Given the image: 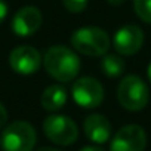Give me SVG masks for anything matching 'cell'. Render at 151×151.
Listing matches in <instances>:
<instances>
[{
    "mask_svg": "<svg viewBox=\"0 0 151 151\" xmlns=\"http://www.w3.org/2000/svg\"><path fill=\"white\" fill-rule=\"evenodd\" d=\"M43 65L50 77L61 83L74 80L80 71V59L77 53L62 45L52 46L45 53Z\"/></svg>",
    "mask_w": 151,
    "mask_h": 151,
    "instance_id": "6da1fadb",
    "label": "cell"
},
{
    "mask_svg": "<svg viewBox=\"0 0 151 151\" xmlns=\"http://www.w3.org/2000/svg\"><path fill=\"white\" fill-rule=\"evenodd\" d=\"M71 46L88 56H104L110 49V37L102 28L85 27L73 33Z\"/></svg>",
    "mask_w": 151,
    "mask_h": 151,
    "instance_id": "7a4b0ae2",
    "label": "cell"
},
{
    "mask_svg": "<svg viewBox=\"0 0 151 151\" xmlns=\"http://www.w3.org/2000/svg\"><path fill=\"white\" fill-rule=\"evenodd\" d=\"M37 141L34 127L28 122H14L8 124L0 136V147L3 151H33Z\"/></svg>",
    "mask_w": 151,
    "mask_h": 151,
    "instance_id": "3957f363",
    "label": "cell"
},
{
    "mask_svg": "<svg viewBox=\"0 0 151 151\" xmlns=\"http://www.w3.org/2000/svg\"><path fill=\"white\" fill-rule=\"evenodd\" d=\"M150 92L145 82L138 76H126L119 83L117 88V99L124 110L129 111H141L148 104Z\"/></svg>",
    "mask_w": 151,
    "mask_h": 151,
    "instance_id": "277c9868",
    "label": "cell"
},
{
    "mask_svg": "<svg viewBox=\"0 0 151 151\" xmlns=\"http://www.w3.org/2000/svg\"><path fill=\"white\" fill-rule=\"evenodd\" d=\"M43 130L45 135L56 145H71L77 141L79 138V129L70 117L61 116V114H53L49 116L43 122Z\"/></svg>",
    "mask_w": 151,
    "mask_h": 151,
    "instance_id": "5b68a950",
    "label": "cell"
},
{
    "mask_svg": "<svg viewBox=\"0 0 151 151\" xmlns=\"http://www.w3.org/2000/svg\"><path fill=\"white\" fill-rule=\"evenodd\" d=\"M73 99L82 108H96L104 101V88L93 77H82L76 80L71 89Z\"/></svg>",
    "mask_w": 151,
    "mask_h": 151,
    "instance_id": "8992f818",
    "label": "cell"
},
{
    "mask_svg": "<svg viewBox=\"0 0 151 151\" xmlns=\"http://www.w3.org/2000/svg\"><path fill=\"white\" fill-rule=\"evenodd\" d=\"M145 147V130L138 124H127L114 135L110 144V151H144Z\"/></svg>",
    "mask_w": 151,
    "mask_h": 151,
    "instance_id": "52a82bcc",
    "label": "cell"
},
{
    "mask_svg": "<svg viewBox=\"0 0 151 151\" xmlns=\"http://www.w3.org/2000/svg\"><path fill=\"white\" fill-rule=\"evenodd\" d=\"M114 49L119 55L130 56L136 53L144 45V31L133 24H127L116 31L113 39Z\"/></svg>",
    "mask_w": 151,
    "mask_h": 151,
    "instance_id": "ba28073f",
    "label": "cell"
},
{
    "mask_svg": "<svg viewBox=\"0 0 151 151\" xmlns=\"http://www.w3.org/2000/svg\"><path fill=\"white\" fill-rule=\"evenodd\" d=\"M9 64L15 73L28 76L40 68L42 56L39 50H36L31 46H18L11 52Z\"/></svg>",
    "mask_w": 151,
    "mask_h": 151,
    "instance_id": "9c48e42d",
    "label": "cell"
},
{
    "mask_svg": "<svg viewBox=\"0 0 151 151\" xmlns=\"http://www.w3.org/2000/svg\"><path fill=\"white\" fill-rule=\"evenodd\" d=\"M42 25V14L34 6L21 8L12 18V30L19 37L33 36Z\"/></svg>",
    "mask_w": 151,
    "mask_h": 151,
    "instance_id": "30bf717a",
    "label": "cell"
},
{
    "mask_svg": "<svg viewBox=\"0 0 151 151\" xmlns=\"http://www.w3.org/2000/svg\"><path fill=\"white\" fill-rule=\"evenodd\" d=\"M85 135L95 144H105L111 135V124L102 114H91L83 123Z\"/></svg>",
    "mask_w": 151,
    "mask_h": 151,
    "instance_id": "8fae6325",
    "label": "cell"
},
{
    "mask_svg": "<svg viewBox=\"0 0 151 151\" xmlns=\"http://www.w3.org/2000/svg\"><path fill=\"white\" fill-rule=\"evenodd\" d=\"M40 102L47 111H59L67 102V92L61 85H52L43 91Z\"/></svg>",
    "mask_w": 151,
    "mask_h": 151,
    "instance_id": "7c38bea8",
    "label": "cell"
},
{
    "mask_svg": "<svg viewBox=\"0 0 151 151\" xmlns=\"http://www.w3.org/2000/svg\"><path fill=\"white\" fill-rule=\"evenodd\" d=\"M101 70L108 77H119L124 71V61L114 53H105L101 59Z\"/></svg>",
    "mask_w": 151,
    "mask_h": 151,
    "instance_id": "4fadbf2b",
    "label": "cell"
},
{
    "mask_svg": "<svg viewBox=\"0 0 151 151\" xmlns=\"http://www.w3.org/2000/svg\"><path fill=\"white\" fill-rule=\"evenodd\" d=\"M133 9L141 21L151 24V0H133Z\"/></svg>",
    "mask_w": 151,
    "mask_h": 151,
    "instance_id": "5bb4252c",
    "label": "cell"
},
{
    "mask_svg": "<svg viewBox=\"0 0 151 151\" xmlns=\"http://www.w3.org/2000/svg\"><path fill=\"white\" fill-rule=\"evenodd\" d=\"M62 3L71 14H80L86 9L88 0H62Z\"/></svg>",
    "mask_w": 151,
    "mask_h": 151,
    "instance_id": "9a60e30c",
    "label": "cell"
},
{
    "mask_svg": "<svg viewBox=\"0 0 151 151\" xmlns=\"http://www.w3.org/2000/svg\"><path fill=\"white\" fill-rule=\"evenodd\" d=\"M6 122H8V111L3 107V104L0 102V129L6 124Z\"/></svg>",
    "mask_w": 151,
    "mask_h": 151,
    "instance_id": "2e32d148",
    "label": "cell"
},
{
    "mask_svg": "<svg viewBox=\"0 0 151 151\" xmlns=\"http://www.w3.org/2000/svg\"><path fill=\"white\" fill-rule=\"evenodd\" d=\"M6 15H8V5L3 2V0H0V24L5 21Z\"/></svg>",
    "mask_w": 151,
    "mask_h": 151,
    "instance_id": "e0dca14e",
    "label": "cell"
},
{
    "mask_svg": "<svg viewBox=\"0 0 151 151\" xmlns=\"http://www.w3.org/2000/svg\"><path fill=\"white\" fill-rule=\"evenodd\" d=\"M80 151H105V150L101 147H96V145H88V147H83Z\"/></svg>",
    "mask_w": 151,
    "mask_h": 151,
    "instance_id": "ac0fdd59",
    "label": "cell"
},
{
    "mask_svg": "<svg viewBox=\"0 0 151 151\" xmlns=\"http://www.w3.org/2000/svg\"><path fill=\"white\" fill-rule=\"evenodd\" d=\"M107 2L110 3V5H113V6H119V5H122L124 0H107Z\"/></svg>",
    "mask_w": 151,
    "mask_h": 151,
    "instance_id": "d6986e66",
    "label": "cell"
},
{
    "mask_svg": "<svg viewBox=\"0 0 151 151\" xmlns=\"http://www.w3.org/2000/svg\"><path fill=\"white\" fill-rule=\"evenodd\" d=\"M36 151H59V150L52 148V147H42V148H39V150H36Z\"/></svg>",
    "mask_w": 151,
    "mask_h": 151,
    "instance_id": "ffe728a7",
    "label": "cell"
},
{
    "mask_svg": "<svg viewBox=\"0 0 151 151\" xmlns=\"http://www.w3.org/2000/svg\"><path fill=\"white\" fill-rule=\"evenodd\" d=\"M147 74H148V80H150V83H151V62H150V65H148V70H147Z\"/></svg>",
    "mask_w": 151,
    "mask_h": 151,
    "instance_id": "44dd1931",
    "label": "cell"
}]
</instances>
